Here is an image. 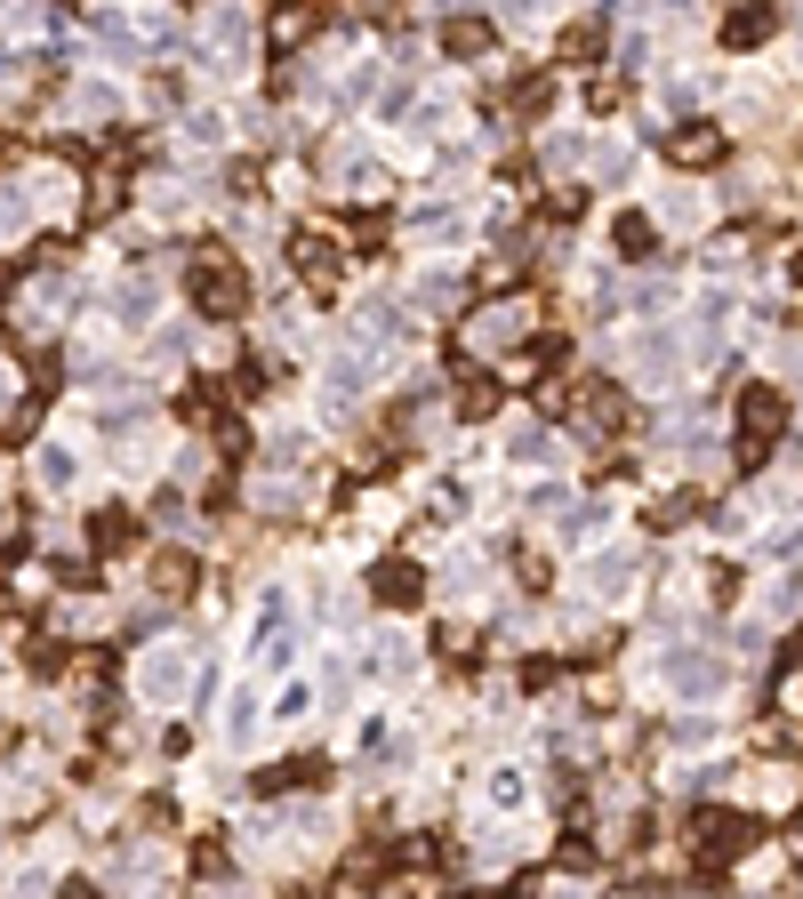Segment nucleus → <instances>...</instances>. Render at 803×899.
<instances>
[{"mask_svg":"<svg viewBox=\"0 0 803 899\" xmlns=\"http://www.w3.org/2000/svg\"><path fill=\"white\" fill-rule=\"evenodd\" d=\"M378 595H386V603H418V570H410V563H386V570H378Z\"/></svg>","mask_w":803,"mask_h":899,"instance_id":"423d86ee","label":"nucleus"},{"mask_svg":"<svg viewBox=\"0 0 803 899\" xmlns=\"http://www.w3.org/2000/svg\"><path fill=\"white\" fill-rule=\"evenodd\" d=\"M57 899H96V883H64V891H57Z\"/></svg>","mask_w":803,"mask_h":899,"instance_id":"9d476101","label":"nucleus"},{"mask_svg":"<svg viewBox=\"0 0 803 899\" xmlns=\"http://www.w3.org/2000/svg\"><path fill=\"white\" fill-rule=\"evenodd\" d=\"M651 241H659V233H651L643 218H627V225H619V250H627V257H643V250H651Z\"/></svg>","mask_w":803,"mask_h":899,"instance_id":"1a4fd4ad","label":"nucleus"},{"mask_svg":"<svg viewBox=\"0 0 803 899\" xmlns=\"http://www.w3.org/2000/svg\"><path fill=\"white\" fill-rule=\"evenodd\" d=\"M667 153H675L683 169H699V161H715V153H723V137L691 121V129H675V137H667Z\"/></svg>","mask_w":803,"mask_h":899,"instance_id":"20e7f679","label":"nucleus"},{"mask_svg":"<svg viewBox=\"0 0 803 899\" xmlns=\"http://www.w3.org/2000/svg\"><path fill=\"white\" fill-rule=\"evenodd\" d=\"M450 49H458V57H482V49H490V24H475V17L450 24Z\"/></svg>","mask_w":803,"mask_h":899,"instance_id":"0eeeda50","label":"nucleus"},{"mask_svg":"<svg viewBox=\"0 0 803 899\" xmlns=\"http://www.w3.org/2000/svg\"><path fill=\"white\" fill-rule=\"evenodd\" d=\"M691 844H699V868H731V859L755 844V819H740V811H699V819H691Z\"/></svg>","mask_w":803,"mask_h":899,"instance_id":"f257e3e1","label":"nucleus"},{"mask_svg":"<svg viewBox=\"0 0 803 899\" xmlns=\"http://www.w3.org/2000/svg\"><path fill=\"white\" fill-rule=\"evenodd\" d=\"M772 32H780V17H772V9H748V17H731V24H723V41H731V49H755V41H772Z\"/></svg>","mask_w":803,"mask_h":899,"instance_id":"39448f33","label":"nucleus"},{"mask_svg":"<svg viewBox=\"0 0 803 899\" xmlns=\"http://www.w3.org/2000/svg\"><path fill=\"white\" fill-rule=\"evenodd\" d=\"M466 330H475V345H522L530 337V305H482Z\"/></svg>","mask_w":803,"mask_h":899,"instance_id":"7ed1b4c3","label":"nucleus"},{"mask_svg":"<svg viewBox=\"0 0 803 899\" xmlns=\"http://www.w3.org/2000/svg\"><path fill=\"white\" fill-rule=\"evenodd\" d=\"M795 282H803V257H795Z\"/></svg>","mask_w":803,"mask_h":899,"instance_id":"9b49d317","label":"nucleus"},{"mask_svg":"<svg viewBox=\"0 0 803 899\" xmlns=\"http://www.w3.org/2000/svg\"><path fill=\"white\" fill-rule=\"evenodd\" d=\"M193 297L210 305V314H233V305H242V265L233 257H201L193 265Z\"/></svg>","mask_w":803,"mask_h":899,"instance_id":"f03ea898","label":"nucleus"},{"mask_svg":"<svg viewBox=\"0 0 803 899\" xmlns=\"http://www.w3.org/2000/svg\"><path fill=\"white\" fill-rule=\"evenodd\" d=\"M96 546H138V523H121V514H96Z\"/></svg>","mask_w":803,"mask_h":899,"instance_id":"6e6552de","label":"nucleus"}]
</instances>
